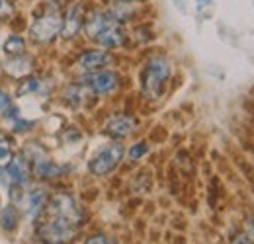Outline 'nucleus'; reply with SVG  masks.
Here are the masks:
<instances>
[{
	"instance_id": "obj_1",
	"label": "nucleus",
	"mask_w": 254,
	"mask_h": 244,
	"mask_svg": "<svg viewBox=\"0 0 254 244\" xmlns=\"http://www.w3.org/2000/svg\"><path fill=\"white\" fill-rule=\"evenodd\" d=\"M84 221L86 215L78 199L68 191H55L37 219V235L49 244H68L78 235Z\"/></svg>"
},
{
	"instance_id": "obj_2",
	"label": "nucleus",
	"mask_w": 254,
	"mask_h": 244,
	"mask_svg": "<svg viewBox=\"0 0 254 244\" xmlns=\"http://www.w3.org/2000/svg\"><path fill=\"white\" fill-rule=\"evenodd\" d=\"M82 41H86L88 45L100 47V49L112 51V53H120V51H126L127 47H131V33L127 26L112 18L106 6L92 0L86 12V18H84Z\"/></svg>"
},
{
	"instance_id": "obj_3",
	"label": "nucleus",
	"mask_w": 254,
	"mask_h": 244,
	"mask_svg": "<svg viewBox=\"0 0 254 244\" xmlns=\"http://www.w3.org/2000/svg\"><path fill=\"white\" fill-rule=\"evenodd\" d=\"M174 66L168 55L155 51L149 53L139 70V94L145 102L155 104L160 102L166 94V88L172 80Z\"/></svg>"
},
{
	"instance_id": "obj_4",
	"label": "nucleus",
	"mask_w": 254,
	"mask_h": 244,
	"mask_svg": "<svg viewBox=\"0 0 254 244\" xmlns=\"http://www.w3.org/2000/svg\"><path fill=\"white\" fill-rule=\"evenodd\" d=\"M126 160V147L122 141H108L96 149V153L88 158L86 170L94 178H108L112 176L122 162Z\"/></svg>"
},
{
	"instance_id": "obj_5",
	"label": "nucleus",
	"mask_w": 254,
	"mask_h": 244,
	"mask_svg": "<svg viewBox=\"0 0 254 244\" xmlns=\"http://www.w3.org/2000/svg\"><path fill=\"white\" fill-rule=\"evenodd\" d=\"M90 4H92V0H68V4L63 10L59 43L74 45V43L82 41L84 18H86V12H88Z\"/></svg>"
},
{
	"instance_id": "obj_6",
	"label": "nucleus",
	"mask_w": 254,
	"mask_h": 244,
	"mask_svg": "<svg viewBox=\"0 0 254 244\" xmlns=\"http://www.w3.org/2000/svg\"><path fill=\"white\" fill-rule=\"evenodd\" d=\"M116 64H118V53L100 49V47H94V45L80 47L76 51L74 59H72V66L76 70V76L90 74V72L102 70V68H110V66H116Z\"/></svg>"
},
{
	"instance_id": "obj_7",
	"label": "nucleus",
	"mask_w": 254,
	"mask_h": 244,
	"mask_svg": "<svg viewBox=\"0 0 254 244\" xmlns=\"http://www.w3.org/2000/svg\"><path fill=\"white\" fill-rule=\"evenodd\" d=\"M76 78H80L90 90L94 92V96L98 100L110 98L116 92H120L122 82H124V76L116 66L102 68V70H96V72H90V74H82V76H76Z\"/></svg>"
},
{
	"instance_id": "obj_8",
	"label": "nucleus",
	"mask_w": 254,
	"mask_h": 244,
	"mask_svg": "<svg viewBox=\"0 0 254 244\" xmlns=\"http://www.w3.org/2000/svg\"><path fill=\"white\" fill-rule=\"evenodd\" d=\"M33 180V172H32V164L30 160L26 158V154L16 153L14 158L0 168V185L2 187H10V185H30Z\"/></svg>"
},
{
	"instance_id": "obj_9",
	"label": "nucleus",
	"mask_w": 254,
	"mask_h": 244,
	"mask_svg": "<svg viewBox=\"0 0 254 244\" xmlns=\"http://www.w3.org/2000/svg\"><path fill=\"white\" fill-rule=\"evenodd\" d=\"M137 129H139V120L127 112H114L102 123V133L110 141H122L124 143L126 139L133 137L137 133Z\"/></svg>"
},
{
	"instance_id": "obj_10",
	"label": "nucleus",
	"mask_w": 254,
	"mask_h": 244,
	"mask_svg": "<svg viewBox=\"0 0 254 244\" xmlns=\"http://www.w3.org/2000/svg\"><path fill=\"white\" fill-rule=\"evenodd\" d=\"M61 100H63V104L68 108V110H72V112H80V110L90 108L98 98H96L94 92L90 90L80 78H76V80L68 82V84L63 88V92H61Z\"/></svg>"
},
{
	"instance_id": "obj_11",
	"label": "nucleus",
	"mask_w": 254,
	"mask_h": 244,
	"mask_svg": "<svg viewBox=\"0 0 254 244\" xmlns=\"http://www.w3.org/2000/svg\"><path fill=\"white\" fill-rule=\"evenodd\" d=\"M0 68L8 80L20 82L35 72V57L30 51L24 55H16V57H4L0 62Z\"/></svg>"
},
{
	"instance_id": "obj_12",
	"label": "nucleus",
	"mask_w": 254,
	"mask_h": 244,
	"mask_svg": "<svg viewBox=\"0 0 254 244\" xmlns=\"http://www.w3.org/2000/svg\"><path fill=\"white\" fill-rule=\"evenodd\" d=\"M49 191L43 183H35V185H28L26 187V193H24V201L20 205V209L28 215L32 221H37L41 213L45 211L47 207V201H49Z\"/></svg>"
},
{
	"instance_id": "obj_13",
	"label": "nucleus",
	"mask_w": 254,
	"mask_h": 244,
	"mask_svg": "<svg viewBox=\"0 0 254 244\" xmlns=\"http://www.w3.org/2000/svg\"><path fill=\"white\" fill-rule=\"evenodd\" d=\"M53 92V82L45 76H39L37 72L30 74L28 78L18 82L16 96H49Z\"/></svg>"
},
{
	"instance_id": "obj_14",
	"label": "nucleus",
	"mask_w": 254,
	"mask_h": 244,
	"mask_svg": "<svg viewBox=\"0 0 254 244\" xmlns=\"http://www.w3.org/2000/svg\"><path fill=\"white\" fill-rule=\"evenodd\" d=\"M2 57H16L30 51V41L24 31H10L2 41Z\"/></svg>"
},
{
	"instance_id": "obj_15",
	"label": "nucleus",
	"mask_w": 254,
	"mask_h": 244,
	"mask_svg": "<svg viewBox=\"0 0 254 244\" xmlns=\"http://www.w3.org/2000/svg\"><path fill=\"white\" fill-rule=\"evenodd\" d=\"M16 116H20V110L14 102V96L10 94V90H6V86L0 84V122L6 125Z\"/></svg>"
},
{
	"instance_id": "obj_16",
	"label": "nucleus",
	"mask_w": 254,
	"mask_h": 244,
	"mask_svg": "<svg viewBox=\"0 0 254 244\" xmlns=\"http://www.w3.org/2000/svg\"><path fill=\"white\" fill-rule=\"evenodd\" d=\"M20 219H22V209L18 205H14L10 201L6 205H2V209H0V227H2V231H6V233L16 231V227L20 225Z\"/></svg>"
},
{
	"instance_id": "obj_17",
	"label": "nucleus",
	"mask_w": 254,
	"mask_h": 244,
	"mask_svg": "<svg viewBox=\"0 0 254 244\" xmlns=\"http://www.w3.org/2000/svg\"><path fill=\"white\" fill-rule=\"evenodd\" d=\"M20 16V0H0V22L4 26H12V22Z\"/></svg>"
},
{
	"instance_id": "obj_18",
	"label": "nucleus",
	"mask_w": 254,
	"mask_h": 244,
	"mask_svg": "<svg viewBox=\"0 0 254 244\" xmlns=\"http://www.w3.org/2000/svg\"><path fill=\"white\" fill-rule=\"evenodd\" d=\"M147 154H149V143L145 139H139V141L131 143L126 149V160L135 164V162H141Z\"/></svg>"
},
{
	"instance_id": "obj_19",
	"label": "nucleus",
	"mask_w": 254,
	"mask_h": 244,
	"mask_svg": "<svg viewBox=\"0 0 254 244\" xmlns=\"http://www.w3.org/2000/svg\"><path fill=\"white\" fill-rule=\"evenodd\" d=\"M6 125H8V129H10V133H14V135H28L30 131L35 129L37 123L32 122V120L22 118V114H20V116H16L12 122H8Z\"/></svg>"
},
{
	"instance_id": "obj_20",
	"label": "nucleus",
	"mask_w": 254,
	"mask_h": 244,
	"mask_svg": "<svg viewBox=\"0 0 254 244\" xmlns=\"http://www.w3.org/2000/svg\"><path fill=\"white\" fill-rule=\"evenodd\" d=\"M14 145H12V139L6 137V135H0V168L6 166L12 158H14Z\"/></svg>"
},
{
	"instance_id": "obj_21",
	"label": "nucleus",
	"mask_w": 254,
	"mask_h": 244,
	"mask_svg": "<svg viewBox=\"0 0 254 244\" xmlns=\"http://www.w3.org/2000/svg\"><path fill=\"white\" fill-rule=\"evenodd\" d=\"M102 6H149L151 0H96Z\"/></svg>"
},
{
	"instance_id": "obj_22",
	"label": "nucleus",
	"mask_w": 254,
	"mask_h": 244,
	"mask_svg": "<svg viewBox=\"0 0 254 244\" xmlns=\"http://www.w3.org/2000/svg\"><path fill=\"white\" fill-rule=\"evenodd\" d=\"M84 244H114L106 235H102V233H96V235H90L88 239H86V243Z\"/></svg>"
},
{
	"instance_id": "obj_23",
	"label": "nucleus",
	"mask_w": 254,
	"mask_h": 244,
	"mask_svg": "<svg viewBox=\"0 0 254 244\" xmlns=\"http://www.w3.org/2000/svg\"><path fill=\"white\" fill-rule=\"evenodd\" d=\"M211 6H213V0H195L197 14H205L207 10H211Z\"/></svg>"
},
{
	"instance_id": "obj_24",
	"label": "nucleus",
	"mask_w": 254,
	"mask_h": 244,
	"mask_svg": "<svg viewBox=\"0 0 254 244\" xmlns=\"http://www.w3.org/2000/svg\"><path fill=\"white\" fill-rule=\"evenodd\" d=\"M251 235H253V239H254V215H253V219H251Z\"/></svg>"
},
{
	"instance_id": "obj_25",
	"label": "nucleus",
	"mask_w": 254,
	"mask_h": 244,
	"mask_svg": "<svg viewBox=\"0 0 254 244\" xmlns=\"http://www.w3.org/2000/svg\"><path fill=\"white\" fill-rule=\"evenodd\" d=\"M0 209H2V197H0Z\"/></svg>"
},
{
	"instance_id": "obj_26",
	"label": "nucleus",
	"mask_w": 254,
	"mask_h": 244,
	"mask_svg": "<svg viewBox=\"0 0 254 244\" xmlns=\"http://www.w3.org/2000/svg\"><path fill=\"white\" fill-rule=\"evenodd\" d=\"M39 244H49V243H45V241H41V243H39Z\"/></svg>"
},
{
	"instance_id": "obj_27",
	"label": "nucleus",
	"mask_w": 254,
	"mask_h": 244,
	"mask_svg": "<svg viewBox=\"0 0 254 244\" xmlns=\"http://www.w3.org/2000/svg\"><path fill=\"white\" fill-rule=\"evenodd\" d=\"M0 28H4V24H2V22H0Z\"/></svg>"
}]
</instances>
